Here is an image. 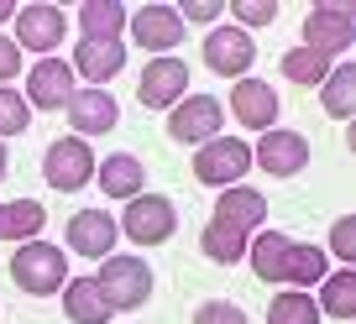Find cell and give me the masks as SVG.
Returning a JSON list of instances; mask_svg holds the SVG:
<instances>
[{"instance_id":"25","label":"cell","mask_w":356,"mask_h":324,"mask_svg":"<svg viewBox=\"0 0 356 324\" xmlns=\"http://www.w3.org/2000/svg\"><path fill=\"white\" fill-rule=\"evenodd\" d=\"M42 225H47V210L37 199H16V204H6V241H37L42 235Z\"/></svg>"},{"instance_id":"1","label":"cell","mask_w":356,"mask_h":324,"mask_svg":"<svg viewBox=\"0 0 356 324\" xmlns=\"http://www.w3.org/2000/svg\"><path fill=\"white\" fill-rule=\"evenodd\" d=\"M246 262L262 282H293V288H309V282H325V251L320 246H304L283 230H267L246 246Z\"/></svg>"},{"instance_id":"27","label":"cell","mask_w":356,"mask_h":324,"mask_svg":"<svg viewBox=\"0 0 356 324\" xmlns=\"http://www.w3.org/2000/svg\"><path fill=\"white\" fill-rule=\"evenodd\" d=\"M267 324H320V309H314L309 293L289 288V293H278V298H273V309H267Z\"/></svg>"},{"instance_id":"13","label":"cell","mask_w":356,"mask_h":324,"mask_svg":"<svg viewBox=\"0 0 356 324\" xmlns=\"http://www.w3.org/2000/svg\"><path fill=\"white\" fill-rule=\"evenodd\" d=\"M63 235H68V251H74V257H95V262H105L111 246L121 241V230H115V220L105 210H79Z\"/></svg>"},{"instance_id":"33","label":"cell","mask_w":356,"mask_h":324,"mask_svg":"<svg viewBox=\"0 0 356 324\" xmlns=\"http://www.w3.org/2000/svg\"><path fill=\"white\" fill-rule=\"evenodd\" d=\"M22 74V47L11 42V37H0V89H6V78Z\"/></svg>"},{"instance_id":"37","label":"cell","mask_w":356,"mask_h":324,"mask_svg":"<svg viewBox=\"0 0 356 324\" xmlns=\"http://www.w3.org/2000/svg\"><path fill=\"white\" fill-rule=\"evenodd\" d=\"M0 178H6V146H0Z\"/></svg>"},{"instance_id":"10","label":"cell","mask_w":356,"mask_h":324,"mask_svg":"<svg viewBox=\"0 0 356 324\" xmlns=\"http://www.w3.org/2000/svg\"><path fill=\"white\" fill-rule=\"evenodd\" d=\"M257 63V47L252 37L241 32V26H215L210 37H204V68L220 78H246V68Z\"/></svg>"},{"instance_id":"20","label":"cell","mask_w":356,"mask_h":324,"mask_svg":"<svg viewBox=\"0 0 356 324\" xmlns=\"http://www.w3.org/2000/svg\"><path fill=\"white\" fill-rule=\"evenodd\" d=\"M95 183H100L105 199H136L147 173H142V162H136L131 152H115V157H105V168H95Z\"/></svg>"},{"instance_id":"24","label":"cell","mask_w":356,"mask_h":324,"mask_svg":"<svg viewBox=\"0 0 356 324\" xmlns=\"http://www.w3.org/2000/svg\"><path fill=\"white\" fill-rule=\"evenodd\" d=\"M314 309H325L330 319H356V272L341 267V272H325L320 282V303Z\"/></svg>"},{"instance_id":"12","label":"cell","mask_w":356,"mask_h":324,"mask_svg":"<svg viewBox=\"0 0 356 324\" xmlns=\"http://www.w3.org/2000/svg\"><path fill=\"white\" fill-rule=\"evenodd\" d=\"M184 89H189V63H178V58H152L142 84H136L147 110H173L184 100Z\"/></svg>"},{"instance_id":"18","label":"cell","mask_w":356,"mask_h":324,"mask_svg":"<svg viewBox=\"0 0 356 324\" xmlns=\"http://www.w3.org/2000/svg\"><path fill=\"white\" fill-rule=\"evenodd\" d=\"M267 220V199L257 189H225V194H215V220L210 225H220V230H236V235H246V230H257V225Z\"/></svg>"},{"instance_id":"17","label":"cell","mask_w":356,"mask_h":324,"mask_svg":"<svg viewBox=\"0 0 356 324\" xmlns=\"http://www.w3.org/2000/svg\"><path fill=\"white\" fill-rule=\"evenodd\" d=\"M126 22H131V37L147 53H168V47L184 42V16H178L173 6H142V11L126 16Z\"/></svg>"},{"instance_id":"14","label":"cell","mask_w":356,"mask_h":324,"mask_svg":"<svg viewBox=\"0 0 356 324\" xmlns=\"http://www.w3.org/2000/svg\"><path fill=\"white\" fill-rule=\"evenodd\" d=\"M278 94H273V84H262V78H236L231 89V115L241 126H252V131H273L278 126Z\"/></svg>"},{"instance_id":"21","label":"cell","mask_w":356,"mask_h":324,"mask_svg":"<svg viewBox=\"0 0 356 324\" xmlns=\"http://www.w3.org/2000/svg\"><path fill=\"white\" fill-rule=\"evenodd\" d=\"M79 26H84V37H95V42H121L126 6L121 0H84V6H79Z\"/></svg>"},{"instance_id":"35","label":"cell","mask_w":356,"mask_h":324,"mask_svg":"<svg viewBox=\"0 0 356 324\" xmlns=\"http://www.w3.org/2000/svg\"><path fill=\"white\" fill-rule=\"evenodd\" d=\"M11 16H16V6H11V0H0V22H11Z\"/></svg>"},{"instance_id":"26","label":"cell","mask_w":356,"mask_h":324,"mask_svg":"<svg viewBox=\"0 0 356 324\" xmlns=\"http://www.w3.org/2000/svg\"><path fill=\"white\" fill-rule=\"evenodd\" d=\"M200 251L215 262V267H236V262L246 257V235L220 230V225H204V235H200Z\"/></svg>"},{"instance_id":"9","label":"cell","mask_w":356,"mask_h":324,"mask_svg":"<svg viewBox=\"0 0 356 324\" xmlns=\"http://www.w3.org/2000/svg\"><path fill=\"white\" fill-rule=\"evenodd\" d=\"M252 162L262 173H273V178H293V173L309 168V142H304L299 131L273 126V131H262V142L252 146Z\"/></svg>"},{"instance_id":"5","label":"cell","mask_w":356,"mask_h":324,"mask_svg":"<svg viewBox=\"0 0 356 324\" xmlns=\"http://www.w3.org/2000/svg\"><path fill=\"white\" fill-rule=\"evenodd\" d=\"M246 168H252V146L236 136H215V142H204V152H194V178L210 189H236Z\"/></svg>"},{"instance_id":"34","label":"cell","mask_w":356,"mask_h":324,"mask_svg":"<svg viewBox=\"0 0 356 324\" xmlns=\"http://www.w3.org/2000/svg\"><path fill=\"white\" fill-rule=\"evenodd\" d=\"M215 16H220L215 0H194V6H189V22H215Z\"/></svg>"},{"instance_id":"7","label":"cell","mask_w":356,"mask_h":324,"mask_svg":"<svg viewBox=\"0 0 356 324\" xmlns=\"http://www.w3.org/2000/svg\"><path fill=\"white\" fill-rule=\"evenodd\" d=\"M351 42H356V16L346 11V6H314V11L304 16V47L320 53L325 63L341 58Z\"/></svg>"},{"instance_id":"4","label":"cell","mask_w":356,"mask_h":324,"mask_svg":"<svg viewBox=\"0 0 356 324\" xmlns=\"http://www.w3.org/2000/svg\"><path fill=\"white\" fill-rule=\"evenodd\" d=\"M115 230L126 241H136V246H163L168 235L178 230V210L163 194H136V199H126V214H121Z\"/></svg>"},{"instance_id":"30","label":"cell","mask_w":356,"mask_h":324,"mask_svg":"<svg viewBox=\"0 0 356 324\" xmlns=\"http://www.w3.org/2000/svg\"><path fill=\"white\" fill-rule=\"evenodd\" d=\"M194 324H252L236 303H225V298H210V303H200L194 309Z\"/></svg>"},{"instance_id":"22","label":"cell","mask_w":356,"mask_h":324,"mask_svg":"<svg viewBox=\"0 0 356 324\" xmlns=\"http://www.w3.org/2000/svg\"><path fill=\"white\" fill-rule=\"evenodd\" d=\"M320 100H325V115H330V121H351L356 115V68L351 63H341V68L325 74Z\"/></svg>"},{"instance_id":"15","label":"cell","mask_w":356,"mask_h":324,"mask_svg":"<svg viewBox=\"0 0 356 324\" xmlns=\"http://www.w3.org/2000/svg\"><path fill=\"white\" fill-rule=\"evenodd\" d=\"M63 115L74 121L79 142H84V136H105V131H115V121H121V105H115L105 89H74V100L63 105Z\"/></svg>"},{"instance_id":"28","label":"cell","mask_w":356,"mask_h":324,"mask_svg":"<svg viewBox=\"0 0 356 324\" xmlns=\"http://www.w3.org/2000/svg\"><path fill=\"white\" fill-rule=\"evenodd\" d=\"M283 74H289L293 84H325L330 63H325L320 53H309V47H293V53H283Z\"/></svg>"},{"instance_id":"2","label":"cell","mask_w":356,"mask_h":324,"mask_svg":"<svg viewBox=\"0 0 356 324\" xmlns=\"http://www.w3.org/2000/svg\"><path fill=\"white\" fill-rule=\"evenodd\" d=\"M68 278V257L58 246H47V241H26L22 251L11 257V282L22 293H32V298H47V293H58Z\"/></svg>"},{"instance_id":"8","label":"cell","mask_w":356,"mask_h":324,"mask_svg":"<svg viewBox=\"0 0 356 324\" xmlns=\"http://www.w3.org/2000/svg\"><path fill=\"white\" fill-rule=\"evenodd\" d=\"M42 178L53 183L58 194H79L89 178H95V152H89L79 136H63V142L47 146V157H42Z\"/></svg>"},{"instance_id":"6","label":"cell","mask_w":356,"mask_h":324,"mask_svg":"<svg viewBox=\"0 0 356 324\" xmlns=\"http://www.w3.org/2000/svg\"><path fill=\"white\" fill-rule=\"evenodd\" d=\"M220 121H225V105L215 100V94H189V100H178L173 110H168V136L184 146L194 142H215L220 136Z\"/></svg>"},{"instance_id":"23","label":"cell","mask_w":356,"mask_h":324,"mask_svg":"<svg viewBox=\"0 0 356 324\" xmlns=\"http://www.w3.org/2000/svg\"><path fill=\"white\" fill-rule=\"evenodd\" d=\"M63 309H68V319H74V324H105V319H111V309H105V298H100V288H95V278H68Z\"/></svg>"},{"instance_id":"36","label":"cell","mask_w":356,"mask_h":324,"mask_svg":"<svg viewBox=\"0 0 356 324\" xmlns=\"http://www.w3.org/2000/svg\"><path fill=\"white\" fill-rule=\"evenodd\" d=\"M0 241H6V204H0Z\"/></svg>"},{"instance_id":"31","label":"cell","mask_w":356,"mask_h":324,"mask_svg":"<svg viewBox=\"0 0 356 324\" xmlns=\"http://www.w3.org/2000/svg\"><path fill=\"white\" fill-rule=\"evenodd\" d=\"M236 22L241 26H273L278 22V0H236Z\"/></svg>"},{"instance_id":"3","label":"cell","mask_w":356,"mask_h":324,"mask_svg":"<svg viewBox=\"0 0 356 324\" xmlns=\"http://www.w3.org/2000/svg\"><path fill=\"white\" fill-rule=\"evenodd\" d=\"M95 288H100L105 309H142L152 298V267L142 257H105Z\"/></svg>"},{"instance_id":"11","label":"cell","mask_w":356,"mask_h":324,"mask_svg":"<svg viewBox=\"0 0 356 324\" xmlns=\"http://www.w3.org/2000/svg\"><path fill=\"white\" fill-rule=\"evenodd\" d=\"M68 22H63V6H47V0H37V6H22L16 11V47H32V53H53L58 42H63Z\"/></svg>"},{"instance_id":"32","label":"cell","mask_w":356,"mask_h":324,"mask_svg":"<svg viewBox=\"0 0 356 324\" xmlns=\"http://www.w3.org/2000/svg\"><path fill=\"white\" fill-rule=\"evenodd\" d=\"M330 251L341 262H356V214H341V220L330 225Z\"/></svg>"},{"instance_id":"29","label":"cell","mask_w":356,"mask_h":324,"mask_svg":"<svg viewBox=\"0 0 356 324\" xmlns=\"http://www.w3.org/2000/svg\"><path fill=\"white\" fill-rule=\"evenodd\" d=\"M32 126V105L16 89H0V136H22Z\"/></svg>"},{"instance_id":"16","label":"cell","mask_w":356,"mask_h":324,"mask_svg":"<svg viewBox=\"0 0 356 324\" xmlns=\"http://www.w3.org/2000/svg\"><path fill=\"white\" fill-rule=\"evenodd\" d=\"M74 100V68L58 63V58H42V63L26 74V105L37 110H63Z\"/></svg>"},{"instance_id":"19","label":"cell","mask_w":356,"mask_h":324,"mask_svg":"<svg viewBox=\"0 0 356 324\" xmlns=\"http://www.w3.org/2000/svg\"><path fill=\"white\" fill-rule=\"evenodd\" d=\"M74 74H84L95 89H105V78H115L126 68V47L121 42H95V37H79V47H74Z\"/></svg>"}]
</instances>
